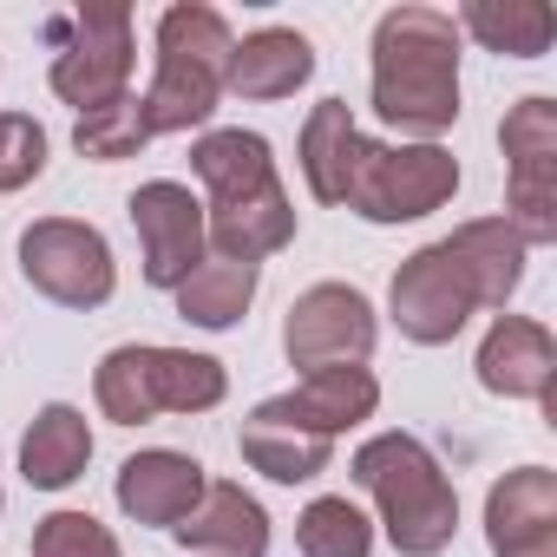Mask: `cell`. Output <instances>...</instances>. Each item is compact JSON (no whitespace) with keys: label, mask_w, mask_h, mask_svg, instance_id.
Masks as SVG:
<instances>
[{"label":"cell","mask_w":557,"mask_h":557,"mask_svg":"<svg viewBox=\"0 0 557 557\" xmlns=\"http://www.w3.org/2000/svg\"><path fill=\"white\" fill-rule=\"evenodd\" d=\"M485 544L492 557H557V472L518 466L485 492Z\"/></svg>","instance_id":"obj_14"},{"label":"cell","mask_w":557,"mask_h":557,"mask_svg":"<svg viewBox=\"0 0 557 557\" xmlns=\"http://www.w3.org/2000/svg\"><path fill=\"white\" fill-rule=\"evenodd\" d=\"M132 230H138V256H145V283L151 289H184L190 269L210 256L203 243V197L177 177H151L132 190Z\"/></svg>","instance_id":"obj_10"},{"label":"cell","mask_w":557,"mask_h":557,"mask_svg":"<svg viewBox=\"0 0 557 557\" xmlns=\"http://www.w3.org/2000/svg\"><path fill=\"white\" fill-rule=\"evenodd\" d=\"M387 315H394V329H400L413 348H446V342H459V329L479 315V296H472L466 269L453 262L446 243H426V249H413V256L394 269Z\"/></svg>","instance_id":"obj_9"},{"label":"cell","mask_w":557,"mask_h":557,"mask_svg":"<svg viewBox=\"0 0 557 557\" xmlns=\"http://www.w3.org/2000/svg\"><path fill=\"white\" fill-rule=\"evenodd\" d=\"M236 446H243L249 472H262V479H275V485H309V479H322L329 459H335V440H315V433H296V426H275V420H256V413L243 420Z\"/></svg>","instance_id":"obj_24"},{"label":"cell","mask_w":557,"mask_h":557,"mask_svg":"<svg viewBox=\"0 0 557 557\" xmlns=\"http://www.w3.org/2000/svg\"><path fill=\"white\" fill-rule=\"evenodd\" d=\"M21 275L27 289H40L60 309H106L119 289V262L106 230L79 216H40L21 230Z\"/></svg>","instance_id":"obj_7"},{"label":"cell","mask_w":557,"mask_h":557,"mask_svg":"<svg viewBox=\"0 0 557 557\" xmlns=\"http://www.w3.org/2000/svg\"><path fill=\"white\" fill-rule=\"evenodd\" d=\"M73 145H79V158H92V164L138 158V151L151 145V132H145V119H138V99H119V106H106V112H86V119L73 125Z\"/></svg>","instance_id":"obj_26"},{"label":"cell","mask_w":557,"mask_h":557,"mask_svg":"<svg viewBox=\"0 0 557 557\" xmlns=\"http://www.w3.org/2000/svg\"><path fill=\"white\" fill-rule=\"evenodd\" d=\"M34 557H125V544L92 511H47L34 524Z\"/></svg>","instance_id":"obj_27"},{"label":"cell","mask_w":557,"mask_h":557,"mask_svg":"<svg viewBox=\"0 0 557 557\" xmlns=\"http://www.w3.org/2000/svg\"><path fill=\"white\" fill-rule=\"evenodd\" d=\"M230 374L216 355L164 348V342H125L99 361L92 400L112 426H151L158 413H210L223 407Z\"/></svg>","instance_id":"obj_4"},{"label":"cell","mask_w":557,"mask_h":557,"mask_svg":"<svg viewBox=\"0 0 557 557\" xmlns=\"http://www.w3.org/2000/svg\"><path fill=\"white\" fill-rule=\"evenodd\" d=\"M459 190V158L446 145H381L361 138L355 177H348V210L368 223H420L446 210Z\"/></svg>","instance_id":"obj_5"},{"label":"cell","mask_w":557,"mask_h":557,"mask_svg":"<svg viewBox=\"0 0 557 557\" xmlns=\"http://www.w3.org/2000/svg\"><path fill=\"white\" fill-rule=\"evenodd\" d=\"M190 177L203 184V203H236V197H256V190L283 184V171H275V145L262 132H243V125L203 132L190 145Z\"/></svg>","instance_id":"obj_18"},{"label":"cell","mask_w":557,"mask_h":557,"mask_svg":"<svg viewBox=\"0 0 557 557\" xmlns=\"http://www.w3.org/2000/svg\"><path fill=\"white\" fill-rule=\"evenodd\" d=\"M348 479L374 498V531L400 550V557H440L459 531V492L446 479V466L426 453V440L413 433H374L355 446Z\"/></svg>","instance_id":"obj_2"},{"label":"cell","mask_w":557,"mask_h":557,"mask_svg":"<svg viewBox=\"0 0 557 557\" xmlns=\"http://www.w3.org/2000/svg\"><path fill=\"white\" fill-rule=\"evenodd\" d=\"M203 243L210 256H230V262H269L275 249L296 243V203L289 190H256V197H236V203H203Z\"/></svg>","instance_id":"obj_17"},{"label":"cell","mask_w":557,"mask_h":557,"mask_svg":"<svg viewBox=\"0 0 557 557\" xmlns=\"http://www.w3.org/2000/svg\"><path fill=\"white\" fill-rule=\"evenodd\" d=\"M361 125L348 112V99H322L309 106L302 119V145H296V164H302V184L315 203H342L348 197V177H355V158H361Z\"/></svg>","instance_id":"obj_21"},{"label":"cell","mask_w":557,"mask_h":557,"mask_svg":"<svg viewBox=\"0 0 557 557\" xmlns=\"http://www.w3.org/2000/svg\"><path fill=\"white\" fill-rule=\"evenodd\" d=\"M440 243H446V249H453V262L466 269V283H472L479 309H505V302L518 296L531 249L518 243V230H511L505 216H472V223H459V230H453V236H440Z\"/></svg>","instance_id":"obj_20"},{"label":"cell","mask_w":557,"mask_h":557,"mask_svg":"<svg viewBox=\"0 0 557 557\" xmlns=\"http://www.w3.org/2000/svg\"><path fill=\"white\" fill-rule=\"evenodd\" d=\"M203 485H210V472H203L190 453H177V446H145V453H132V459L119 466L112 498H119V511H125L132 524L177 531V524L190 518V505L203 498Z\"/></svg>","instance_id":"obj_13"},{"label":"cell","mask_w":557,"mask_h":557,"mask_svg":"<svg viewBox=\"0 0 557 557\" xmlns=\"http://www.w3.org/2000/svg\"><path fill=\"white\" fill-rule=\"evenodd\" d=\"M256 289H262V269H256V262L203 256V262L190 269V283H184V289H171V296H177V315H184L190 329L223 335V329H236V322L249 315Z\"/></svg>","instance_id":"obj_23"},{"label":"cell","mask_w":557,"mask_h":557,"mask_svg":"<svg viewBox=\"0 0 557 557\" xmlns=\"http://www.w3.org/2000/svg\"><path fill=\"white\" fill-rule=\"evenodd\" d=\"M374 537H381L374 518L348 492H322L296 518V550L302 557H374Z\"/></svg>","instance_id":"obj_25"},{"label":"cell","mask_w":557,"mask_h":557,"mask_svg":"<svg viewBox=\"0 0 557 557\" xmlns=\"http://www.w3.org/2000/svg\"><path fill=\"white\" fill-rule=\"evenodd\" d=\"M92 466V426L73 400H47L21 433V479L34 492H66Z\"/></svg>","instance_id":"obj_19"},{"label":"cell","mask_w":557,"mask_h":557,"mask_svg":"<svg viewBox=\"0 0 557 557\" xmlns=\"http://www.w3.org/2000/svg\"><path fill=\"white\" fill-rule=\"evenodd\" d=\"M315 79V40L296 34V27H256L230 47V73H223V92L236 99H296L302 86Z\"/></svg>","instance_id":"obj_16"},{"label":"cell","mask_w":557,"mask_h":557,"mask_svg":"<svg viewBox=\"0 0 557 557\" xmlns=\"http://www.w3.org/2000/svg\"><path fill=\"white\" fill-rule=\"evenodd\" d=\"M453 27H459V40L472 34L498 60H544L557 40V14L544 0H466Z\"/></svg>","instance_id":"obj_22"},{"label":"cell","mask_w":557,"mask_h":557,"mask_svg":"<svg viewBox=\"0 0 557 557\" xmlns=\"http://www.w3.org/2000/svg\"><path fill=\"white\" fill-rule=\"evenodd\" d=\"M47 171V125L27 112H0V197L27 190Z\"/></svg>","instance_id":"obj_28"},{"label":"cell","mask_w":557,"mask_h":557,"mask_svg":"<svg viewBox=\"0 0 557 557\" xmlns=\"http://www.w3.org/2000/svg\"><path fill=\"white\" fill-rule=\"evenodd\" d=\"M374 342H381V315L355 283H315L283 315V355L302 374H315V368H368Z\"/></svg>","instance_id":"obj_8"},{"label":"cell","mask_w":557,"mask_h":557,"mask_svg":"<svg viewBox=\"0 0 557 557\" xmlns=\"http://www.w3.org/2000/svg\"><path fill=\"white\" fill-rule=\"evenodd\" d=\"M479 387L498 400H531V407H557V342L544 322L531 315H498L479 342Z\"/></svg>","instance_id":"obj_12"},{"label":"cell","mask_w":557,"mask_h":557,"mask_svg":"<svg viewBox=\"0 0 557 557\" xmlns=\"http://www.w3.org/2000/svg\"><path fill=\"white\" fill-rule=\"evenodd\" d=\"M230 21L203 0H177L158 14V66L151 86L138 92V119L151 138L171 132H210L216 106H223V73H230Z\"/></svg>","instance_id":"obj_3"},{"label":"cell","mask_w":557,"mask_h":557,"mask_svg":"<svg viewBox=\"0 0 557 557\" xmlns=\"http://www.w3.org/2000/svg\"><path fill=\"white\" fill-rule=\"evenodd\" d=\"M374 407H381L374 368H315V374H302L289 394H269V400L256 407V420L296 426V433H315V440H342V433H355L361 420H374Z\"/></svg>","instance_id":"obj_11"},{"label":"cell","mask_w":557,"mask_h":557,"mask_svg":"<svg viewBox=\"0 0 557 557\" xmlns=\"http://www.w3.org/2000/svg\"><path fill=\"white\" fill-rule=\"evenodd\" d=\"M0 511H8V492H0Z\"/></svg>","instance_id":"obj_29"},{"label":"cell","mask_w":557,"mask_h":557,"mask_svg":"<svg viewBox=\"0 0 557 557\" xmlns=\"http://www.w3.org/2000/svg\"><path fill=\"white\" fill-rule=\"evenodd\" d=\"M368 106L413 145H440L459 125V27L440 8H387L374 21Z\"/></svg>","instance_id":"obj_1"},{"label":"cell","mask_w":557,"mask_h":557,"mask_svg":"<svg viewBox=\"0 0 557 557\" xmlns=\"http://www.w3.org/2000/svg\"><path fill=\"white\" fill-rule=\"evenodd\" d=\"M53 99H66L79 119L132 99V14L125 8H79L53 27Z\"/></svg>","instance_id":"obj_6"},{"label":"cell","mask_w":557,"mask_h":557,"mask_svg":"<svg viewBox=\"0 0 557 557\" xmlns=\"http://www.w3.org/2000/svg\"><path fill=\"white\" fill-rule=\"evenodd\" d=\"M190 557H269V511L236 479H210L190 518L171 531Z\"/></svg>","instance_id":"obj_15"}]
</instances>
